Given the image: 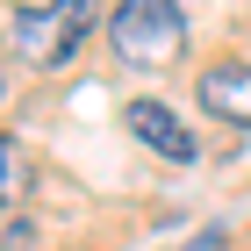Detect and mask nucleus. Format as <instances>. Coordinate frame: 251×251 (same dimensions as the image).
Instances as JSON below:
<instances>
[{
  "instance_id": "f257e3e1",
  "label": "nucleus",
  "mask_w": 251,
  "mask_h": 251,
  "mask_svg": "<svg viewBox=\"0 0 251 251\" xmlns=\"http://www.w3.org/2000/svg\"><path fill=\"white\" fill-rule=\"evenodd\" d=\"M108 43H115L122 65L158 72V65H173L187 50V7H173V0H129V7L108 15Z\"/></svg>"
},
{
  "instance_id": "f03ea898",
  "label": "nucleus",
  "mask_w": 251,
  "mask_h": 251,
  "mask_svg": "<svg viewBox=\"0 0 251 251\" xmlns=\"http://www.w3.org/2000/svg\"><path fill=\"white\" fill-rule=\"evenodd\" d=\"M86 29H94V7L86 0H36V7L15 15V50L36 72H58V65H72V50H79Z\"/></svg>"
},
{
  "instance_id": "7ed1b4c3",
  "label": "nucleus",
  "mask_w": 251,
  "mask_h": 251,
  "mask_svg": "<svg viewBox=\"0 0 251 251\" xmlns=\"http://www.w3.org/2000/svg\"><path fill=\"white\" fill-rule=\"evenodd\" d=\"M122 122H129V136H136V144H151L158 158L194 165V151H201V144H194V129L165 108V100H129V115H122Z\"/></svg>"
},
{
  "instance_id": "20e7f679",
  "label": "nucleus",
  "mask_w": 251,
  "mask_h": 251,
  "mask_svg": "<svg viewBox=\"0 0 251 251\" xmlns=\"http://www.w3.org/2000/svg\"><path fill=\"white\" fill-rule=\"evenodd\" d=\"M194 94H201V108L223 122H237V129H251V65H201V79H194Z\"/></svg>"
},
{
  "instance_id": "39448f33",
  "label": "nucleus",
  "mask_w": 251,
  "mask_h": 251,
  "mask_svg": "<svg viewBox=\"0 0 251 251\" xmlns=\"http://www.w3.org/2000/svg\"><path fill=\"white\" fill-rule=\"evenodd\" d=\"M0 201H7V194H0Z\"/></svg>"
}]
</instances>
